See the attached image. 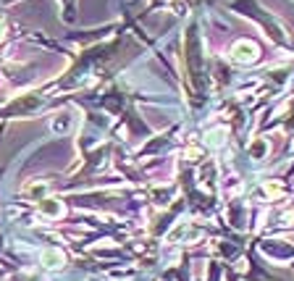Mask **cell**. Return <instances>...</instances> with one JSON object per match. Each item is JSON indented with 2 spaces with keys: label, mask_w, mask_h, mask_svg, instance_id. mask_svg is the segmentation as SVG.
I'll return each instance as SVG.
<instances>
[{
  "label": "cell",
  "mask_w": 294,
  "mask_h": 281,
  "mask_svg": "<svg viewBox=\"0 0 294 281\" xmlns=\"http://www.w3.org/2000/svg\"><path fill=\"white\" fill-rule=\"evenodd\" d=\"M231 55H234V61H244V63H250L252 58L257 55V48L252 42H239L237 48L231 50Z\"/></svg>",
  "instance_id": "obj_1"
}]
</instances>
